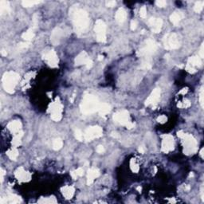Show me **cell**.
I'll use <instances>...</instances> for the list:
<instances>
[{
    "label": "cell",
    "mask_w": 204,
    "mask_h": 204,
    "mask_svg": "<svg viewBox=\"0 0 204 204\" xmlns=\"http://www.w3.org/2000/svg\"><path fill=\"white\" fill-rule=\"evenodd\" d=\"M75 137H76V139L78 140L82 141L84 140V134L81 132V130L77 129V130L75 131Z\"/></svg>",
    "instance_id": "cell-36"
},
{
    "label": "cell",
    "mask_w": 204,
    "mask_h": 204,
    "mask_svg": "<svg viewBox=\"0 0 204 204\" xmlns=\"http://www.w3.org/2000/svg\"><path fill=\"white\" fill-rule=\"evenodd\" d=\"M50 114V117L53 121H60L62 118V112H63V105H62V102L60 101L59 98H56L55 101H54L49 107Z\"/></svg>",
    "instance_id": "cell-6"
},
{
    "label": "cell",
    "mask_w": 204,
    "mask_h": 204,
    "mask_svg": "<svg viewBox=\"0 0 204 204\" xmlns=\"http://www.w3.org/2000/svg\"><path fill=\"white\" fill-rule=\"evenodd\" d=\"M183 14L182 12H174L171 16H170V20L171 22L175 26H177L180 22L181 20L183 18Z\"/></svg>",
    "instance_id": "cell-25"
},
{
    "label": "cell",
    "mask_w": 204,
    "mask_h": 204,
    "mask_svg": "<svg viewBox=\"0 0 204 204\" xmlns=\"http://www.w3.org/2000/svg\"><path fill=\"white\" fill-rule=\"evenodd\" d=\"M148 24L150 26L151 30L154 33H159L162 29L163 21L161 18H151L148 20Z\"/></svg>",
    "instance_id": "cell-17"
},
{
    "label": "cell",
    "mask_w": 204,
    "mask_h": 204,
    "mask_svg": "<svg viewBox=\"0 0 204 204\" xmlns=\"http://www.w3.org/2000/svg\"><path fill=\"white\" fill-rule=\"evenodd\" d=\"M155 4L159 7H166L167 2L166 1H164V0H158L155 2Z\"/></svg>",
    "instance_id": "cell-41"
},
{
    "label": "cell",
    "mask_w": 204,
    "mask_h": 204,
    "mask_svg": "<svg viewBox=\"0 0 204 204\" xmlns=\"http://www.w3.org/2000/svg\"><path fill=\"white\" fill-rule=\"evenodd\" d=\"M97 152L99 154L104 153V152H105V148H104L103 146H101V145H99V146H98L97 148Z\"/></svg>",
    "instance_id": "cell-45"
},
{
    "label": "cell",
    "mask_w": 204,
    "mask_h": 204,
    "mask_svg": "<svg viewBox=\"0 0 204 204\" xmlns=\"http://www.w3.org/2000/svg\"><path fill=\"white\" fill-rule=\"evenodd\" d=\"M84 175V170L83 168H79L77 170L74 171V172H71V176L74 178V179H77V178L80 177V176H82Z\"/></svg>",
    "instance_id": "cell-32"
},
{
    "label": "cell",
    "mask_w": 204,
    "mask_h": 204,
    "mask_svg": "<svg viewBox=\"0 0 204 204\" xmlns=\"http://www.w3.org/2000/svg\"><path fill=\"white\" fill-rule=\"evenodd\" d=\"M15 175L16 179L19 182H28L31 180V175L28 172H26L22 167H20L15 171Z\"/></svg>",
    "instance_id": "cell-15"
},
{
    "label": "cell",
    "mask_w": 204,
    "mask_h": 204,
    "mask_svg": "<svg viewBox=\"0 0 204 204\" xmlns=\"http://www.w3.org/2000/svg\"><path fill=\"white\" fill-rule=\"evenodd\" d=\"M116 5V2L115 1H108L106 2V6L108 7H113Z\"/></svg>",
    "instance_id": "cell-44"
},
{
    "label": "cell",
    "mask_w": 204,
    "mask_h": 204,
    "mask_svg": "<svg viewBox=\"0 0 204 204\" xmlns=\"http://www.w3.org/2000/svg\"><path fill=\"white\" fill-rule=\"evenodd\" d=\"M201 65H202V61H201V58L199 57H190L187 60V63L185 66V69L188 73L194 74V73L196 72L197 68H199Z\"/></svg>",
    "instance_id": "cell-12"
},
{
    "label": "cell",
    "mask_w": 204,
    "mask_h": 204,
    "mask_svg": "<svg viewBox=\"0 0 204 204\" xmlns=\"http://www.w3.org/2000/svg\"><path fill=\"white\" fill-rule=\"evenodd\" d=\"M178 136L182 139L183 152L186 155H192L197 152L198 143L193 135L191 134L184 133L183 131H179L177 133Z\"/></svg>",
    "instance_id": "cell-3"
},
{
    "label": "cell",
    "mask_w": 204,
    "mask_h": 204,
    "mask_svg": "<svg viewBox=\"0 0 204 204\" xmlns=\"http://www.w3.org/2000/svg\"><path fill=\"white\" fill-rule=\"evenodd\" d=\"M22 38L27 42H29L31 40H32L35 37V32L32 29H29L28 31H26V32H24L22 35Z\"/></svg>",
    "instance_id": "cell-29"
},
{
    "label": "cell",
    "mask_w": 204,
    "mask_h": 204,
    "mask_svg": "<svg viewBox=\"0 0 204 204\" xmlns=\"http://www.w3.org/2000/svg\"><path fill=\"white\" fill-rule=\"evenodd\" d=\"M7 128L12 133H18L22 131V123L19 121H13L8 124Z\"/></svg>",
    "instance_id": "cell-20"
},
{
    "label": "cell",
    "mask_w": 204,
    "mask_h": 204,
    "mask_svg": "<svg viewBox=\"0 0 204 204\" xmlns=\"http://www.w3.org/2000/svg\"><path fill=\"white\" fill-rule=\"evenodd\" d=\"M43 60L46 62L48 65L52 68H56L58 65V58L56 52L54 50H50L49 52L45 53L43 56Z\"/></svg>",
    "instance_id": "cell-13"
},
{
    "label": "cell",
    "mask_w": 204,
    "mask_h": 204,
    "mask_svg": "<svg viewBox=\"0 0 204 204\" xmlns=\"http://www.w3.org/2000/svg\"><path fill=\"white\" fill-rule=\"evenodd\" d=\"M191 105V103H190V101L188 100H185L183 102H180V104H178V106L179 108H188V107Z\"/></svg>",
    "instance_id": "cell-37"
},
{
    "label": "cell",
    "mask_w": 204,
    "mask_h": 204,
    "mask_svg": "<svg viewBox=\"0 0 204 204\" xmlns=\"http://www.w3.org/2000/svg\"><path fill=\"white\" fill-rule=\"evenodd\" d=\"M130 167L132 172H135V173L138 172V171H139V165L137 164V163L135 162V160H134V159H132V160H131Z\"/></svg>",
    "instance_id": "cell-35"
},
{
    "label": "cell",
    "mask_w": 204,
    "mask_h": 204,
    "mask_svg": "<svg viewBox=\"0 0 204 204\" xmlns=\"http://www.w3.org/2000/svg\"><path fill=\"white\" fill-rule=\"evenodd\" d=\"M157 43L152 39H148L146 41L145 45L140 49L138 51V55L144 58H151L152 54H154L157 50Z\"/></svg>",
    "instance_id": "cell-8"
},
{
    "label": "cell",
    "mask_w": 204,
    "mask_h": 204,
    "mask_svg": "<svg viewBox=\"0 0 204 204\" xmlns=\"http://www.w3.org/2000/svg\"><path fill=\"white\" fill-rule=\"evenodd\" d=\"M100 171L97 168H90L87 173V183L88 185H91L93 181L100 176Z\"/></svg>",
    "instance_id": "cell-19"
},
{
    "label": "cell",
    "mask_w": 204,
    "mask_h": 204,
    "mask_svg": "<svg viewBox=\"0 0 204 204\" xmlns=\"http://www.w3.org/2000/svg\"><path fill=\"white\" fill-rule=\"evenodd\" d=\"M10 11H11V7H10L9 2L4 1V0L0 1V14H1V15L9 13Z\"/></svg>",
    "instance_id": "cell-27"
},
{
    "label": "cell",
    "mask_w": 204,
    "mask_h": 204,
    "mask_svg": "<svg viewBox=\"0 0 204 204\" xmlns=\"http://www.w3.org/2000/svg\"><path fill=\"white\" fill-rule=\"evenodd\" d=\"M29 45H30V44L26 43H26L18 44V47H19V48H27V47L29 46Z\"/></svg>",
    "instance_id": "cell-47"
},
{
    "label": "cell",
    "mask_w": 204,
    "mask_h": 204,
    "mask_svg": "<svg viewBox=\"0 0 204 204\" xmlns=\"http://www.w3.org/2000/svg\"><path fill=\"white\" fill-rule=\"evenodd\" d=\"M90 60L89 55L85 51H81L78 56L75 58V65H85L89 62Z\"/></svg>",
    "instance_id": "cell-18"
},
{
    "label": "cell",
    "mask_w": 204,
    "mask_h": 204,
    "mask_svg": "<svg viewBox=\"0 0 204 204\" xmlns=\"http://www.w3.org/2000/svg\"><path fill=\"white\" fill-rule=\"evenodd\" d=\"M200 155H201V157H202V158H203V148H202V149H201V152H200Z\"/></svg>",
    "instance_id": "cell-53"
},
{
    "label": "cell",
    "mask_w": 204,
    "mask_h": 204,
    "mask_svg": "<svg viewBox=\"0 0 204 204\" xmlns=\"http://www.w3.org/2000/svg\"><path fill=\"white\" fill-rule=\"evenodd\" d=\"M187 92V89L186 88V89H183V90L180 91V93H186Z\"/></svg>",
    "instance_id": "cell-52"
},
{
    "label": "cell",
    "mask_w": 204,
    "mask_h": 204,
    "mask_svg": "<svg viewBox=\"0 0 204 204\" xmlns=\"http://www.w3.org/2000/svg\"><path fill=\"white\" fill-rule=\"evenodd\" d=\"M175 147V140L174 137L170 134L162 135V145H161V150L164 153L173 151Z\"/></svg>",
    "instance_id": "cell-11"
},
{
    "label": "cell",
    "mask_w": 204,
    "mask_h": 204,
    "mask_svg": "<svg viewBox=\"0 0 204 204\" xmlns=\"http://www.w3.org/2000/svg\"><path fill=\"white\" fill-rule=\"evenodd\" d=\"M4 174H5V172L2 169H1V183H2V181H3Z\"/></svg>",
    "instance_id": "cell-50"
},
{
    "label": "cell",
    "mask_w": 204,
    "mask_h": 204,
    "mask_svg": "<svg viewBox=\"0 0 204 204\" xmlns=\"http://www.w3.org/2000/svg\"><path fill=\"white\" fill-rule=\"evenodd\" d=\"M113 121L116 123L125 126L128 129H132L135 127V124L131 121L129 112L127 110H122L116 112L113 115Z\"/></svg>",
    "instance_id": "cell-5"
},
{
    "label": "cell",
    "mask_w": 204,
    "mask_h": 204,
    "mask_svg": "<svg viewBox=\"0 0 204 204\" xmlns=\"http://www.w3.org/2000/svg\"><path fill=\"white\" fill-rule=\"evenodd\" d=\"M160 94H161V90L160 89H155L152 92V93L149 95L147 100L145 101V105L146 106H154L156 104L158 103V101H159V98H160Z\"/></svg>",
    "instance_id": "cell-14"
},
{
    "label": "cell",
    "mask_w": 204,
    "mask_h": 204,
    "mask_svg": "<svg viewBox=\"0 0 204 204\" xmlns=\"http://www.w3.org/2000/svg\"><path fill=\"white\" fill-rule=\"evenodd\" d=\"M94 31L96 33V38L97 42H106V24L101 19L97 20Z\"/></svg>",
    "instance_id": "cell-10"
},
{
    "label": "cell",
    "mask_w": 204,
    "mask_h": 204,
    "mask_svg": "<svg viewBox=\"0 0 204 204\" xmlns=\"http://www.w3.org/2000/svg\"><path fill=\"white\" fill-rule=\"evenodd\" d=\"M74 31L77 34H83L89 27V17L88 13L82 9H76L72 12Z\"/></svg>",
    "instance_id": "cell-1"
},
{
    "label": "cell",
    "mask_w": 204,
    "mask_h": 204,
    "mask_svg": "<svg viewBox=\"0 0 204 204\" xmlns=\"http://www.w3.org/2000/svg\"><path fill=\"white\" fill-rule=\"evenodd\" d=\"M203 50H204V45H203V43H202V45H201L200 51H199V55H200V58H202L204 57Z\"/></svg>",
    "instance_id": "cell-46"
},
{
    "label": "cell",
    "mask_w": 204,
    "mask_h": 204,
    "mask_svg": "<svg viewBox=\"0 0 204 204\" xmlns=\"http://www.w3.org/2000/svg\"><path fill=\"white\" fill-rule=\"evenodd\" d=\"M40 2H42L41 1H29V0H25L22 1V5L24 7H34L36 4H39Z\"/></svg>",
    "instance_id": "cell-33"
},
{
    "label": "cell",
    "mask_w": 204,
    "mask_h": 204,
    "mask_svg": "<svg viewBox=\"0 0 204 204\" xmlns=\"http://www.w3.org/2000/svg\"><path fill=\"white\" fill-rule=\"evenodd\" d=\"M100 102L98 98L93 94H87L82 99L80 108L81 112L85 115H91L98 111Z\"/></svg>",
    "instance_id": "cell-2"
},
{
    "label": "cell",
    "mask_w": 204,
    "mask_h": 204,
    "mask_svg": "<svg viewBox=\"0 0 204 204\" xmlns=\"http://www.w3.org/2000/svg\"><path fill=\"white\" fill-rule=\"evenodd\" d=\"M111 111V106L110 105H108V103H101L100 104L99 108H98V113L100 114V116H104L107 115L108 113H109Z\"/></svg>",
    "instance_id": "cell-24"
},
{
    "label": "cell",
    "mask_w": 204,
    "mask_h": 204,
    "mask_svg": "<svg viewBox=\"0 0 204 204\" xmlns=\"http://www.w3.org/2000/svg\"><path fill=\"white\" fill-rule=\"evenodd\" d=\"M53 198H47V199H44L43 201H39V202H42V203H52V202H56V200H53Z\"/></svg>",
    "instance_id": "cell-42"
},
{
    "label": "cell",
    "mask_w": 204,
    "mask_h": 204,
    "mask_svg": "<svg viewBox=\"0 0 204 204\" xmlns=\"http://www.w3.org/2000/svg\"><path fill=\"white\" fill-rule=\"evenodd\" d=\"M140 16L142 18H145L147 16V9L145 7H142L140 11Z\"/></svg>",
    "instance_id": "cell-38"
},
{
    "label": "cell",
    "mask_w": 204,
    "mask_h": 204,
    "mask_svg": "<svg viewBox=\"0 0 204 204\" xmlns=\"http://www.w3.org/2000/svg\"><path fill=\"white\" fill-rule=\"evenodd\" d=\"M62 193L66 199H71L75 193V189L73 186H65L62 188Z\"/></svg>",
    "instance_id": "cell-21"
},
{
    "label": "cell",
    "mask_w": 204,
    "mask_h": 204,
    "mask_svg": "<svg viewBox=\"0 0 204 204\" xmlns=\"http://www.w3.org/2000/svg\"><path fill=\"white\" fill-rule=\"evenodd\" d=\"M139 152H140V153L144 154L145 152V148H144V146H140L139 148Z\"/></svg>",
    "instance_id": "cell-49"
},
{
    "label": "cell",
    "mask_w": 204,
    "mask_h": 204,
    "mask_svg": "<svg viewBox=\"0 0 204 204\" xmlns=\"http://www.w3.org/2000/svg\"><path fill=\"white\" fill-rule=\"evenodd\" d=\"M127 18V13L124 8H119L115 15L116 21L118 23H123Z\"/></svg>",
    "instance_id": "cell-22"
},
{
    "label": "cell",
    "mask_w": 204,
    "mask_h": 204,
    "mask_svg": "<svg viewBox=\"0 0 204 204\" xmlns=\"http://www.w3.org/2000/svg\"><path fill=\"white\" fill-rule=\"evenodd\" d=\"M163 42H164V48L166 50L179 49L181 45L179 36L175 33L167 34L163 39Z\"/></svg>",
    "instance_id": "cell-7"
},
{
    "label": "cell",
    "mask_w": 204,
    "mask_h": 204,
    "mask_svg": "<svg viewBox=\"0 0 204 204\" xmlns=\"http://www.w3.org/2000/svg\"><path fill=\"white\" fill-rule=\"evenodd\" d=\"M204 7V2L203 1H198L195 3V7H194V10L196 13H200L202 11Z\"/></svg>",
    "instance_id": "cell-34"
},
{
    "label": "cell",
    "mask_w": 204,
    "mask_h": 204,
    "mask_svg": "<svg viewBox=\"0 0 204 204\" xmlns=\"http://www.w3.org/2000/svg\"><path fill=\"white\" fill-rule=\"evenodd\" d=\"M157 121L159 123L164 124V123H165L167 121H168V117H167L165 115H161V116H159V117H158Z\"/></svg>",
    "instance_id": "cell-39"
},
{
    "label": "cell",
    "mask_w": 204,
    "mask_h": 204,
    "mask_svg": "<svg viewBox=\"0 0 204 204\" xmlns=\"http://www.w3.org/2000/svg\"><path fill=\"white\" fill-rule=\"evenodd\" d=\"M112 137H115V138H118V137H119V135H117V133H116V132H112Z\"/></svg>",
    "instance_id": "cell-51"
},
{
    "label": "cell",
    "mask_w": 204,
    "mask_h": 204,
    "mask_svg": "<svg viewBox=\"0 0 204 204\" xmlns=\"http://www.w3.org/2000/svg\"><path fill=\"white\" fill-rule=\"evenodd\" d=\"M20 80L19 74L13 71L7 72L2 76V85L6 91L9 93H12L15 91V88L18 85Z\"/></svg>",
    "instance_id": "cell-4"
},
{
    "label": "cell",
    "mask_w": 204,
    "mask_h": 204,
    "mask_svg": "<svg viewBox=\"0 0 204 204\" xmlns=\"http://www.w3.org/2000/svg\"><path fill=\"white\" fill-rule=\"evenodd\" d=\"M63 146V141H62V139L60 138H58V139H55L53 142V148L54 150H60L61 148Z\"/></svg>",
    "instance_id": "cell-31"
},
{
    "label": "cell",
    "mask_w": 204,
    "mask_h": 204,
    "mask_svg": "<svg viewBox=\"0 0 204 204\" xmlns=\"http://www.w3.org/2000/svg\"><path fill=\"white\" fill-rule=\"evenodd\" d=\"M152 58H144L142 59L140 68L144 69H150L152 68Z\"/></svg>",
    "instance_id": "cell-28"
},
{
    "label": "cell",
    "mask_w": 204,
    "mask_h": 204,
    "mask_svg": "<svg viewBox=\"0 0 204 204\" xmlns=\"http://www.w3.org/2000/svg\"><path fill=\"white\" fill-rule=\"evenodd\" d=\"M136 27H137V22L135 20H132V22H131V30L132 31H135L136 29Z\"/></svg>",
    "instance_id": "cell-43"
},
{
    "label": "cell",
    "mask_w": 204,
    "mask_h": 204,
    "mask_svg": "<svg viewBox=\"0 0 204 204\" xmlns=\"http://www.w3.org/2000/svg\"><path fill=\"white\" fill-rule=\"evenodd\" d=\"M64 35V32L61 28L57 27L53 31L52 34L50 36L51 43L54 45H58L60 44V42L62 40V37Z\"/></svg>",
    "instance_id": "cell-16"
},
{
    "label": "cell",
    "mask_w": 204,
    "mask_h": 204,
    "mask_svg": "<svg viewBox=\"0 0 204 204\" xmlns=\"http://www.w3.org/2000/svg\"><path fill=\"white\" fill-rule=\"evenodd\" d=\"M7 155H8V157L11 159V160H16V159L18 156V152L16 149V148H12L11 150H9L7 152Z\"/></svg>",
    "instance_id": "cell-30"
},
{
    "label": "cell",
    "mask_w": 204,
    "mask_h": 204,
    "mask_svg": "<svg viewBox=\"0 0 204 204\" xmlns=\"http://www.w3.org/2000/svg\"><path fill=\"white\" fill-rule=\"evenodd\" d=\"M199 102L202 108H203V87L201 88L200 94H199Z\"/></svg>",
    "instance_id": "cell-40"
},
{
    "label": "cell",
    "mask_w": 204,
    "mask_h": 204,
    "mask_svg": "<svg viewBox=\"0 0 204 204\" xmlns=\"http://www.w3.org/2000/svg\"><path fill=\"white\" fill-rule=\"evenodd\" d=\"M19 202H21L20 198L15 195H11L6 198H2L0 201L1 203H18Z\"/></svg>",
    "instance_id": "cell-23"
},
{
    "label": "cell",
    "mask_w": 204,
    "mask_h": 204,
    "mask_svg": "<svg viewBox=\"0 0 204 204\" xmlns=\"http://www.w3.org/2000/svg\"><path fill=\"white\" fill-rule=\"evenodd\" d=\"M103 135V129L100 126H91L84 132V140L85 141H92L93 140L100 138Z\"/></svg>",
    "instance_id": "cell-9"
},
{
    "label": "cell",
    "mask_w": 204,
    "mask_h": 204,
    "mask_svg": "<svg viewBox=\"0 0 204 204\" xmlns=\"http://www.w3.org/2000/svg\"><path fill=\"white\" fill-rule=\"evenodd\" d=\"M93 61L92 60H89V62H88V63L86 64V67H87V69H90V68H92V66H93Z\"/></svg>",
    "instance_id": "cell-48"
},
{
    "label": "cell",
    "mask_w": 204,
    "mask_h": 204,
    "mask_svg": "<svg viewBox=\"0 0 204 204\" xmlns=\"http://www.w3.org/2000/svg\"><path fill=\"white\" fill-rule=\"evenodd\" d=\"M22 135H23V132L21 131L18 133L15 134V136L13 138L12 140V146L14 148H18L22 144Z\"/></svg>",
    "instance_id": "cell-26"
}]
</instances>
